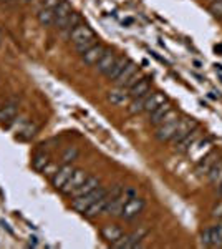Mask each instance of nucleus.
I'll return each instance as SVG.
<instances>
[{
	"mask_svg": "<svg viewBox=\"0 0 222 249\" xmlns=\"http://www.w3.org/2000/svg\"><path fill=\"white\" fill-rule=\"evenodd\" d=\"M2 107H3V102H0V110H2Z\"/></svg>",
	"mask_w": 222,
	"mask_h": 249,
	"instance_id": "obj_43",
	"label": "nucleus"
},
{
	"mask_svg": "<svg viewBox=\"0 0 222 249\" xmlns=\"http://www.w3.org/2000/svg\"><path fill=\"white\" fill-rule=\"evenodd\" d=\"M71 14H73V10H71L70 2H67V0H62V2H60L58 5L55 7L53 25L56 27V29H60V30H65L67 22H68V18H70Z\"/></svg>",
	"mask_w": 222,
	"mask_h": 249,
	"instance_id": "obj_6",
	"label": "nucleus"
},
{
	"mask_svg": "<svg viewBox=\"0 0 222 249\" xmlns=\"http://www.w3.org/2000/svg\"><path fill=\"white\" fill-rule=\"evenodd\" d=\"M86 178H88L86 171H85V170H76V168H75L73 175H71L70 178H68V181L65 183V186H63L60 191H62L63 195H67V196H71V193H73L76 188H78L80 184H82Z\"/></svg>",
	"mask_w": 222,
	"mask_h": 249,
	"instance_id": "obj_11",
	"label": "nucleus"
},
{
	"mask_svg": "<svg viewBox=\"0 0 222 249\" xmlns=\"http://www.w3.org/2000/svg\"><path fill=\"white\" fill-rule=\"evenodd\" d=\"M197 138H201V131H199V126H197L196 130H192L191 133H189L188 136H186V138H183V140H181V142L177 143L176 146H174V150H176V151H179V153H186V151H188L189 148H191V144L194 143Z\"/></svg>",
	"mask_w": 222,
	"mask_h": 249,
	"instance_id": "obj_24",
	"label": "nucleus"
},
{
	"mask_svg": "<svg viewBox=\"0 0 222 249\" xmlns=\"http://www.w3.org/2000/svg\"><path fill=\"white\" fill-rule=\"evenodd\" d=\"M141 78H143V73H141V71L138 70V71H136V73L133 75V77H131L130 80H128V82H126V85H124L123 88H126V90H130V88H131L133 85H135V83H138Z\"/></svg>",
	"mask_w": 222,
	"mask_h": 249,
	"instance_id": "obj_37",
	"label": "nucleus"
},
{
	"mask_svg": "<svg viewBox=\"0 0 222 249\" xmlns=\"http://www.w3.org/2000/svg\"><path fill=\"white\" fill-rule=\"evenodd\" d=\"M136 71H138V65H136L135 62H131V60H130V62H128V65L124 67V70L120 73V77L115 80V85L120 87V88H123L124 85H126L128 80H130L133 75L136 73Z\"/></svg>",
	"mask_w": 222,
	"mask_h": 249,
	"instance_id": "obj_23",
	"label": "nucleus"
},
{
	"mask_svg": "<svg viewBox=\"0 0 222 249\" xmlns=\"http://www.w3.org/2000/svg\"><path fill=\"white\" fill-rule=\"evenodd\" d=\"M201 248H211V228H204L199 236Z\"/></svg>",
	"mask_w": 222,
	"mask_h": 249,
	"instance_id": "obj_33",
	"label": "nucleus"
},
{
	"mask_svg": "<svg viewBox=\"0 0 222 249\" xmlns=\"http://www.w3.org/2000/svg\"><path fill=\"white\" fill-rule=\"evenodd\" d=\"M2 2H7V0H2Z\"/></svg>",
	"mask_w": 222,
	"mask_h": 249,
	"instance_id": "obj_45",
	"label": "nucleus"
},
{
	"mask_svg": "<svg viewBox=\"0 0 222 249\" xmlns=\"http://www.w3.org/2000/svg\"><path fill=\"white\" fill-rule=\"evenodd\" d=\"M124 234V231L121 230V228L118 226V224H104V226L102 228V236L103 239L106 241V243H116L121 236Z\"/></svg>",
	"mask_w": 222,
	"mask_h": 249,
	"instance_id": "obj_18",
	"label": "nucleus"
},
{
	"mask_svg": "<svg viewBox=\"0 0 222 249\" xmlns=\"http://www.w3.org/2000/svg\"><path fill=\"white\" fill-rule=\"evenodd\" d=\"M212 218H217V219L222 218V201L212 210Z\"/></svg>",
	"mask_w": 222,
	"mask_h": 249,
	"instance_id": "obj_40",
	"label": "nucleus"
},
{
	"mask_svg": "<svg viewBox=\"0 0 222 249\" xmlns=\"http://www.w3.org/2000/svg\"><path fill=\"white\" fill-rule=\"evenodd\" d=\"M148 234L146 228H139V230L130 232V234H123L116 243L111 244V248L116 249H131V248H138L141 246V241L144 239V236Z\"/></svg>",
	"mask_w": 222,
	"mask_h": 249,
	"instance_id": "obj_3",
	"label": "nucleus"
},
{
	"mask_svg": "<svg viewBox=\"0 0 222 249\" xmlns=\"http://www.w3.org/2000/svg\"><path fill=\"white\" fill-rule=\"evenodd\" d=\"M23 2H25V3H28V2H32V0H23Z\"/></svg>",
	"mask_w": 222,
	"mask_h": 249,
	"instance_id": "obj_44",
	"label": "nucleus"
},
{
	"mask_svg": "<svg viewBox=\"0 0 222 249\" xmlns=\"http://www.w3.org/2000/svg\"><path fill=\"white\" fill-rule=\"evenodd\" d=\"M106 100L115 107H124L131 102V96H130V91H128L126 88L116 87V88H113V90L108 91Z\"/></svg>",
	"mask_w": 222,
	"mask_h": 249,
	"instance_id": "obj_10",
	"label": "nucleus"
},
{
	"mask_svg": "<svg viewBox=\"0 0 222 249\" xmlns=\"http://www.w3.org/2000/svg\"><path fill=\"white\" fill-rule=\"evenodd\" d=\"M205 176H207L209 183L214 184V186H219L222 181V160H219V161L214 164L211 168V171H209Z\"/></svg>",
	"mask_w": 222,
	"mask_h": 249,
	"instance_id": "obj_26",
	"label": "nucleus"
},
{
	"mask_svg": "<svg viewBox=\"0 0 222 249\" xmlns=\"http://www.w3.org/2000/svg\"><path fill=\"white\" fill-rule=\"evenodd\" d=\"M60 3V0H42V7H45V9H53Z\"/></svg>",
	"mask_w": 222,
	"mask_h": 249,
	"instance_id": "obj_39",
	"label": "nucleus"
},
{
	"mask_svg": "<svg viewBox=\"0 0 222 249\" xmlns=\"http://www.w3.org/2000/svg\"><path fill=\"white\" fill-rule=\"evenodd\" d=\"M192 65H194L196 68H203V63H201L199 60H192Z\"/></svg>",
	"mask_w": 222,
	"mask_h": 249,
	"instance_id": "obj_41",
	"label": "nucleus"
},
{
	"mask_svg": "<svg viewBox=\"0 0 222 249\" xmlns=\"http://www.w3.org/2000/svg\"><path fill=\"white\" fill-rule=\"evenodd\" d=\"M115 60H116L115 52H113L111 48H106V50H104V53H103V57L100 58L98 63H96V70H98L100 73L104 75L111 68L113 63H115Z\"/></svg>",
	"mask_w": 222,
	"mask_h": 249,
	"instance_id": "obj_22",
	"label": "nucleus"
},
{
	"mask_svg": "<svg viewBox=\"0 0 222 249\" xmlns=\"http://www.w3.org/2000/svg\"><path fill=\"white\" fill-rule=\"evenodd\" d=\"M209 12L217 18H222V0H214L209 5Z\"/></svg>",
	"mask_w": 222,
	"mask_h": 249,
	"instance_id": "obj_34",
	"label": "nucleus"
},
{
	"mask_svg": "<svg viewBox=\"0 0 222 249\" xmlns=\"http://www.w3.org/2000/svg\"><path fill=\"white\" fill-rule=\"evenodd\" d=\"M151 85H153L151 78H149V77H143L138 83H135V85H133V87L130 88V90H128V91H130L131 100L149 93V91H151Z\"/></svg>",
	"mask_w": 222,
	"mask_h": 249,
	"instance_id": "obj_17",
	"label": "nucleus"
},
{
	"mask_svg": "<svg viewBox=\"0 0 222 249\" xmlns=\"http://www.w3.org/2000/svg\"><path fill=\"white\" fill-rule=\"evenodd\" d=\"M80 20H82V18H80V15H78V14H71V15H70V18H68V22H67V27H65V29L71 32L76 25H80Z\"/></svg>",
	"mask_w": 222,
	"mask_h": 249,
	"instance_id": "obj_35",
	"label": "nucleus"
},
{
	"mask_svg": "<svg viewBox=\"0 0 222 249\" xmlns=\"http://www.w3.org/2000/svg\"><path fill=\"white\" fill-rule=\"evenodd\" d=\"M80 151L76 146H68L62 155V164H67V163H73L76 158H78Z\"/></svg>",
	"mask_w": 222,
	"mask_h": 249,
	"instance_id": "obj_30",
	"label": "nucleus"
},
{
	"mask_svg": "<svg viewBox=\"0 0 222 249\" xmlns=\"http://www.w3.org/2000/svg\"><path fill=\"white\" fill-rule=\"evenodd\" d=\"M37 18L38 22L42 23L43 27H50L53 25V20H55V10L53 9H45V7H42L40 12L37 14Z\"/></svg>",
	"mask_w": 222,
	"mask_h": 249,
	"instance_id": "obj_27",
	"label": "nucleus"
},
{
	"mask_svg": "<svg viewBox=\"0 0 222 249\" xmlns=\"http://www.w3.org/2000/svg\"><path fill=\"white\" fill-rule=\"evenodd\" d=\"M98 186H100V178H98V176L88 175V178L85 179V181L80 184V186L76 188L73 193H71V196H73V198H76V196H83V195H86V193L96 190Z\"/></svg>",
	"mask_w": 222,
	"mask_h": 249,
	"instance_id": "obj_16",
	"label": "nucleus"
},
{
	"mask_svg": "<svg viewBox=\"0 0 222 249\" xmlns=\"http://www.w3.org/2000/svg\"><path fill=\"white\" fill-rule=\"evenodd\" d=\"M128 199H131V196L123 190V193H121L120 196H116L115 199H111L110 201V204H108V208H106V213L111 216V218H120L121 211H123V208H124V204H126Z\"/></svg>",
	"mask_w": 222,
	"mask_h": 249,
	"instance_id": "obj_13",
	"label": "nucleus"
},
{
	"mask_svg": "<svg viewBox=\"0 0 222 249\" xmlns=\"http://www.w3.org/2000/svg\"><path fill=\"white\" fill-rule=\"evenodd\" d=\"M12 123H14V124H12V126H14L15 130H18V131H20V130H22V128L25 126V124L28 123V120L25 118V116H22V118H18V120L15 118V120H14V122H12Z\"/></svg>",
	"mask_w": 222,
	"mask_h": 249,
	"instance_id": "obj_38",
	"label": "nucleus"
},
{
	"mask_svg": "<svg viewBox=\"0 0 222 249\" xmlns=\"http://www.w3.org/2000/svg\"><path fill=\"white\" fill-rule=\"evenodd\" d=\"M171 108H174V107H172L169 102L163 103L161 107H157L154 111H151V113H149V123H151L153 126H157V124H161L163 118L169 113V110H171Z\"/></svg>",
	"mask_w": 222,
	"mask_h": 249,
	"instance_id": "obj_21",
	"label": "nucleus"
},
{
	"mask_svg": "<svg viewBox=\"0 0 222 249\" xmlns=\"http://www.w3.org/2000/svg\"><path fill=\"white\" fill-rule=\"evenodd\" d=\"M106 191H108L106 188L98 186L96 190L86 193V195L76 196V198H73V201H71V208H73L76 213H82V214H83V213L86 211L93 203L98 201L100 198H103V196L106 195Z\"/></svg>",
	"mask_w": 222,
	"mask_h": 249,
	"instance_id": "obj_1",
	"label": "nucleus"
},
{
	"mask_svg": "<svg viewBox=\"0 0 222 249\" xmlns=\"http://www.w3.org/2000/svg\"><path fill=\"white\" fill-rule=\"evenodd\" d=\"M144 206H146V203H144V199L139 198V196H135V198L128 199L123 211H121V214H120V219H124V221H128V223L138 219V216H141V213L144 211Z\"/></svg>",
	"mask_w": 222,
	"mask_h": 249,
	"instance_id": "obj_4",
	"label": "nucleus"
},
{
	"mask_svg": "<svg viewBox=\"0 0 222 249\" xmlns=\"http://www.w3.org/2000/svg\"><path fill=\"white\" fill-rule=\"evenodd\" d=\"M37 133H38V124L28 122L25 126L18 131V138L23 140V142H28V140L35 138V135H37Z\"/></svg>",
	"mask_w": 222,
	"mask_h": 249,
	"instance_id": "obj_28",
	"label": "nucleus"
},
{
	"mask_svg": "<svg viewBox=\"0 0 222 249\" xmlns=\"http://www.w3.org/2000/svg\"><path fill=\"white\" fill-rule=\"evenodd\" d=\"M217 193H219V196H222V181H221L219 186H217Z\"/></svg>",
	"mask_w": 222,
	"mask_h": 249,
	"instance_id": "obj_42",
	"label": "nucleus"
},
{
	"mask_svg": "<svg viewBox=\"0 0 222 249\" xmlns=\"http://www.w3.org/2000/svg\"><path fill=\"white\" fill-rule=\"evenodd\" d=\"M104 50H106V47L104 45H102V43H95L91 48H88L86 52H83L82 53V62L88 67H95L96 63L100 62V58L103 57Z\"/></svg>",
	"mask_w": 222,
	"mask_h": 249,
	"instance_id": "obj_9",
	"label": "nucleus"
},
{
	"mask_svg": "<svg viewBox=\"0 0 222 249\" xmlns=\"http://www.w3.org/2000/svg\"><path fill=\"white\" fill-rule=\"evenodd\" d=\"M58 168H60L58 164H56V163H51V161H50V163L47 164L45 168H43V171H42V173H43V175H45V176H50V178H51V176H53L55 173L58 171Z\"/></svg>",
	"mask_w": 222,
	"mask_h": 249,
	"instance_id": "obj_36",
	"label": "nucleus"
},
{
	"mask_svg": "<svg viewBox=\"0 0 222 249\" xmlns=\"http://www.w3.org/2000/svg\"><path fill=\"white\" fill-rule=\"evenodd\" d=\"M209 2H214V0H209Z\"/></svg>",
	"mask_w": 222,
	"mask_h": 249,
	"instance_id": "obj_46",
	"label": "nucleus"
},
{
	"mask_svg": "<svg viewBox=\"0 0 222 249\" xmlns=\"http://www.w3.org/2000/svg\"><path fill=\"white\" fill-rule=\"evenodd\" d=\"M211 248H222V223L211 226Z\"/></svg>",
	"mask_w": 222,
	"mask_h": 249,
	"instance_id": "obj_29",
	"label": "nucleus"
},
{
	"mask_svg": "<svg viewBox=\"0 0 222 249\" xmlns=\"http://www.w3.org/2000/svg\"><path fill=\"white\" fill-rule=\"evenodd\" d=\"M128 62H130V58L124 57V55H123V57H116L115 63H113L110 70H108L106 73H104V77H106L108 80H110V82H115V80L120 77L121 71L124 70V67L128 65Z\"/></svg>",
	"mask_w": 222,
	"mask_h": 249,
	"instance_id": "obj_20",
	"label": "nucleus"
},
{
	"mask_svg": "<svg viewBox=\"0 0 222 249\" xmlns=\"http://www.w3.org/2000/svg\"><path fill=\"white\" fill-rule=\"evenodd\" d=\"M179 124V120H174V122H169V123H161L156 126V133H154V138L157 142L161 143H168L171 142V138L174 136L176 133V128Z\"/></svg>",
	"mask_w": 222,
	"mask_h": 249,
	"instance_id": "obj_8",
	"label": "nucleus"
},
{
	"mask_svg": "<svg viewBox=\"0 0 222 249\" xmlns=\"http://www.w3.org/2000/svg\"><path fill=\"white\" fill-rule=\"evenodd\" d=\"M95 43H96V37H91V38H86V40H82V42L75 43V48H76V52L82 55L83 52H86L88 48H91Z\"/></svg>",
	"mask_w": 222,
	"mask_h": 249,
	"instance_id": "obj_32",
	"label": "nucleus"
},
{
	"mask_svg": "<svg viewBox=\"0 0 222 249\" xmlns=\"http://www.w3.org/2000/svg\"><path fill=\"white\" fill-rule=\"evenodd\" d=\"M196 128H197V122H196L194 118H188V116H184V118H179V124H177V128H176V133L171 138L172 146H176V144L179 143L181 140L186 138V136L191 133L192 130H196Z\"/></svg>",
	"mask_w": 222,
	"mask_h": 249,
	"instance_id": "obj_5",
	"label": "nucleus"
},
{
	"mask_svg": "<svg viewBox=\"0 0 222 249\" xmlns=\"http://www.w3.org/2000/svg\"><path fill=\"white\" fill-rule=\"evenodd\" d=\"M48 163H50V156H48L47 153H40V155H37V156L34 158V161H32V164H34V168H35L37 171H40V173L43 171V168H45Z\"/></svg>",
	"mask_w": 222,
	"mask_h": 249,
	"instance_id": "obj_31",
	"label": "nucleus"
},
{
	"mask_svg": "<svg viewBox=\"0 0 222 249\" xmlns=\"http://www.w3.org/2000/svg\"><path fill=\"white\" fill-rule=\"evenodd\" d=\"M91 37H95V32L88 25H85V23H80V25H76L75 29L70 32V40L73 43H78V42H82V40H86Z\"/></svg>",
	"mask_w": 222,
	"mask_h": 249,
	"instance_id": "obj_19",
	"label": "nucleus"
},
{
	"mask_svg": "<svg viewBox=\"0 0 222 249\" xmlns=\"http://www.w3.org/2000/svg\"><path fill=\"white\" fill-rule=\"evenodd\" d=\"M17 111H18L17 98H12L7 103H3L2 110H0V123L2 124L12 123L15 120V116H17Z\"/></svg>",
	"mask_w": 222,
	"mask_h": 249,
	"instance_id": "obj_12",
	"label": "nucleus"
},
{
	"mask_svg": "<svg viewBox=\"0 0 222 249\" xmlns=\"http://www.w3.org/2000/svg\"><path fill=\"white\" fill-rule=\"evenodd\" d=\"M168 102V96L164 93H161V91H151L146 100V105H144V113H151V111H154L157 107H161L163 103Z\"/></svg>",
	"mask_w": 222,
	"mask_h": 249,
	"instance_id": "obj_15",
	"label": "nucleus"
},
{
	"mask_svg": "<svg viewBox=\"0 0 222 249\" xmlns=\"http://www.w3.org/2000/svg\"><path fill=\"white\" fill-rule=\"evenodd\" d=\"M217 161H219V153H217L216 150H212L211 153H209L207 156H204V158L201 160L199 163H196V164H197L196 170H197V173H199L201 176H203V175H207V173L211 171V168H212Z\"/></svg>",
	"mask_w": 222,
	"mask_h": 249,
	"instance_id": "obj_14",
	"label": "nucleus"
},
{
	"mask_svg": "<svg viewBox=\"0 0 222 249\" xmlns=\"http://www.w3.org/2000/svg\"><path fill=\"white\" fill-rule=\"evenodd\" d=\"M212 150H214V143L211 138H197L196 142L191 144V148L186 151V155L194 163H199L201 160H203L204 156H207Z\"/></svg>",
	"mask_w": 222,
	"mask_h": 249,
	"instance_id": "obj_2",
	"label": "nucleus"
},
{
	"mask_svg": "<svg viewBox=\"0 0 222 249\" xmlns=\"http://www.w3.org/2000/svg\"><path fill=\"white\" fill-rule=\"evenodd\" d=\"M73 171H75L73 163L62 164V166L58 168V171H56L55 175L51 176V184H53L55 190H58V191L62 190V188L65 186V183L68 181V178L73 175Z\"/></svg>",
	"mask_w": 222,
	"mask_h": 249,
	"instance_id": "obj_7",
	"label": "nucleus"
},
{
	"mask_svg": "<svg viewBox=\"0 0 222 249\" xmlns=\"http://www.w3.org/2000/svg\"><path fill=\"white\" fill-rule=\"evenodd\" d=\"M151 93V91H149ZM149 93L143 95V96H138V98H133L130 103H128V111H130L131 115H138V113H143L144 111V105H146V100Z\"/></svg>",
	"mask_w": 222,
	"mask_h": 249,
	"instance_id": "obj_25",
	"label": "nucleus"
}]
</instances>
